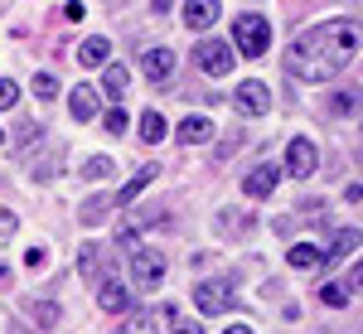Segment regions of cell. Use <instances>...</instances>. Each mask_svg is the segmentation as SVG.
I'll use <instances>...</instances> for the list:
<instances>
[{
    "mask_svg": "<svg viewBox=\"0 0 363 334\" xmlns=\"http://www.w3.org/2000/svg\"><path fill=\"white\" fill-rule=\"evenodd\" d=\"M359 39H363L359 25H349V20H330V25L306 29L286 49V73L301 78V83H330V78H339V68L354 58Z\"/></svg>",
    "mask_w": 363,
    "mask_h": 334,
    "instance_id": "1",
    "label": "cell"
},
{
    "mask_svg": "<svg viewBox=\"0 0 363 334\" xmlns=\"http://www.w3.org/2000/svg\"><path fill=\"white\" fill-rule=\"evenodd\" d=\"M233 49L242 58H262L272 49V25H267L262 15H252V10L238 15V20H233Z\"/></svg>",
    "mask_w": 363,
    "mask_h": 334,
    "instance_id": "2",
    "label": "cell"
},
{
    "mask_svg": "<svg viewBox=\"0 0 363 334\" xmlns=\"http://www.w3.org/2000/svg\"><path fill=\"white\" fill-rule=\"evenodd\" d=\"M194 58H199V68H203L208 78H228L233 63H238V49H233V44H218V39H203L194 49Z\"/></svg>",
    "mask_w": 363,
    "mask_h": 334,
    "instance_id": "3",
    "label": "cell"
},
{
    "mask_svg": "<svg viewBox=\"0 0 363 334\" xmlns=\"http://www.w3.org/2000/svg\"><path fill=\"white\" fill-rule=\"evenodd\" d=\"M194 306L203 310V315H223V310H233L238 301H233V286H223V281H199Z\"/></svg>",
    "mask_w": 363,
    "mask_h": 334,
    "instance_id": "4",
    "label": "cell"
},
{
    "mask_svg": "<svg viewBox=\"0 0 363 334\" xmlns=\"http://www.w3.org/2000/svg\"><path fill=\"white\" fill-rule=\"evenodd\" d=\"M131 281L145 286V291H155L165 281V257L160 252H131Z\"/></svg>",
    "mask_w": 363,
    "mask_h": 334,
    "instance_id": "5",
    "label": "cell"
},
{
    "mask_svg": "<svg viewBox=\"0 0 363 334\" xmlns=\"http://www.w3.org/2000/svg\"><path fill=\"white\" fill-rule=\"evenodd\" d=\"M315 165H320V150H315V140L296 136L291 145H286V169H291L296 179H306V174H315Z\"/></svg>",
    "mask_w": 363,
    "mask_h": 334,
    "instance_id": "6",
    "label": "cell"
},
{
    "mask_svg": "<svg viewBox=\"0 0 363 334\" xmlns=\"http://www.w3.org/2000/svg\"><path fill=\"white\" fill-rule=\"evenodd\" d=\"M233 97H238V107L247 111V116H267V107H272V92H267V83H257V78H242Z\"/></svg>",
    "mask_w": 363,
    "mask_h": 334,
    "instance_id": "7",
    "label": "cell"
},
{
    "mask_svg": "<svg viewBox=\"0 0 363 334\" xmlns=\"http://www.w3.org/2000/svg\"><path fill=\"white\" fill-rule=\"evenodd\" d=\"M218 15H223V5H218V0H189V5H184V25H189V29L218 25Z\"/></svg>",
    "mask_w": 363,
    "mask_h": 334,
    "instance_id": "8",
    "label": "cell"
},
{
    "mask_svg": "<svg viewBox=\"0 0 363 334\" xmlns=\"http://www.w3.org/2000/svg\"><path fill=\"white\" fill-rule=\"evenodd\" d=\"M272 189H277V165L247 169V179H242V194H247V199H267Z\"/></svg>",
    "mask_w": 363,
    "mask_h": 334,
    "instance_id": "9",
    "label": "cell"
},
{
    "mask_svg": "<svg viewBox=\"0 0 363 334\" xmlns=\"http://www.w3.org/2000/svg\"><path fill=\"white\" fill-rule=\"evenodd\" d=\"M97 306L107 310V315H121V310L131 306V291H126L121 281H102V291H97Z\"/></svg>",
    "mask_w": 363,
    "mask_h": 334,
    "instance_id": "10",
    "label": "cell"
},
{
    "mask_svg": "<svg viewBox=\"0 0 363 334\" xmlns=\"http://www.w3.org/2000/svg\"><path fill=\"white\" fill-rule=\"evenodd\" d=\"M169 73H174V49H145V78L165 83Z\"/></svg>",
    "mask_w": 363,
    "mask_h": 334,
    "instance_id": "11",
    "label": "cell"
},
{
    "mask_svg": "<svg viewBox=\"0 0 363 334\" xmlns=\"http://www.w3.org/2000/svg\"><path fill=\"white\" fill-rule=\"evenodd\" d=\"M179 140H184V145L213 140V121H208V116H184V121H179Z\"/></svg>",
    "mask_w": 363,
    "mask_h": 334,
    "instance_id": "12",
    "label": "cell"
},
{
    "mask_svg": "<svg viewBox=\"0 0 363 334\" xmlns=\"http://www.w3.org/2000/svg\"><path fill=\"white\" fill-rule=\"evenodd\" d=\"M68 107H73V116L78 121H92L97 116V87H73V97H68Z\"/></svg>",
    "mask_w": 363,
    "mask_h": 334,
    "instance_id": "13",
    "label": "cell"
},
{
    "mask_svg": "<svg viewBox=\"0 0 363 334\" xmlns=\"http://www.w3.org/2000/svg\"><path fill=\"white\" fill-rule=\"evenodd\" d=\"M150 179H155V165H140L136 174H131V184H126V189L116 194V208H126V204H136V199L145 194V184H150Z\"/></svg>",
    "mask_w": 363,
    "mask_h": 334,
    "instance_id": "14",
    "label": "cell"
},
{
    "mask_svg": "<svg viewBox=\"0 0 363 334\" xmlns=\"http://www.w3.org/2000/svg\"><path fill=\"white\" fill-rule=\"evenodd\" d=\"M107 58H112V44L107 39H83L78 44V63H87V68H102Z\"/></svg>",
    "mask_w": 363,
    "mask_h": 334,
    "instance_id": "15",
    "label": "cell"
},
{
    "mask_svg": "<svg viewBox=\"0 0 363 334\" xmlns=\"http://www.w3.org/2000/svg\"><path fill=\"white\" fill-rule=\"evenodd\" d=\"M330 111H335V116H354V111H363V87H344V92H335V97H330Z\"/></svg>",
    "mask_w": 363,
    "mask_h": 334,
    "instance_id": "16",
    "label": "cell"
},
{
    "mask_svg": "<svg viewBox=\"0 0 363 334\" xmlns=\"http://www.w3.org/2000/svg\"><path fill=\"white\" fill-rule=\"evenodd\" d=\"M286 262H291L296 272H310V267H320V262H325V252L310 247V243H296V247L286 252Z\"/></svg>",
    "mask_w": 363,
    "mask_h": 334,
    "instance_id": "17",
    "label": "cell"
},
{
    "mask_svg": "<svg viewBox=\"0 0 363 334\" xmlns=\"http://www.w3.org/2000/svg\"><path fill=\"white\" fill-rule=\"evenodd\" d=\"M359 243H363V233H359V228H344V233H335V243L325 247V257H330V262H339V257H349V252L359 247Z\"/></svg>",
    "mask_w": 363,
    "mask_h": 334,
    "instance_id": "18",
    "label": "cell"
},
{
    "mask_svg": "<svg viewBox=\"0 0 363 334\" xmlns=\"http://www.w3.org/2000/svg\"><path fill=\"white\" fill-rule=\"evenodd\" d=\"M126 83H131V78H126V68H121V63H107V73H102V92H107L112 102L126 92Z\"/></svg>",
    "mask_w": 363,
    "mask_h": 334,
    "instance_id": "19",
    "label": "cell"
},
{
    "mask_svg": "<svg viewBox=\"0 0 363 334\" xmlns=\"http://www.w3.org/2000/svg\"><path fill=\"white\" fill-rule=\"evenodd\" d=\"M140 140H145V145L165 140V116H160V111H145V116H140Z\"/></svg>",
    "mask_w": 363,
    "mask_h": 334,
    "instance_id": "20",
    "label": "cell"
},
{
    "mask_svg": "<svg viewBox=\"0 0 363 334\" xmlns=\"http://www.w3.org/2000/svg\"><path fill=\"white\" fill-rule=\"evenodd\" d=\"M160 325H169V334H199V325H194V320H179V310H174V306L160 310Z\"/></svg>",
    "mask_w": 363,
    "mask_h": 334,
    "instance_id": "21",
    "label": "cell"
},
{
    "mask_svg": "<svg viewBox=\"0 0 363 334\" xmlns=\"http://www.w3.org/2000/svg\"><path fill=\"white\" fill-rule=\"evenodd\" d=\"M320 301H325L330 310H344V306H349V286H339V281L320 286Z\"/></svg>",
    "mask_w": 363,
    "mask_h": 334,
    "instance_id": "22",
    "label": "cell"
},
{
    "mask_svg": "<svg viewBox=\"0 0 363 334\" xmlns=\"http://www.w3.org/2000/svg\"><path fill=\"white\" fill-rule=\"evenodd\" d=\"M112 169H116V160H112V155H92V160L83 165V174H87V179H107Z\"/></svg>",
    "mask_w": 363,
    "mask_h": 334,
    "instance_id": "23",
    "label": "cell"
},
{
    "mask_svg": "<svg viewBox=\"0 0 363 334\" xmlns=\"http://www.w3.org/2000/svg\"><path fill=\"white\" fill-rule=\"evenodd\" d=\"M34 325H39V330H54V325H58V306H49V301L34 306Z\"/></svg>",
    "mask_w": 363,
    "mask_h": 334,
    "instance_id": "24",
    "label": "cell"
},
{
    "mask_svg": "<svg viewBox=\"0 0 363 334\" xmlns=\"http://www.w3.org/2000/svg\"><path fill=\"white\" fill-rule=\"evenodd\" d=\"M15 102H20V83L0 78V111H5V107H15Z\"/></svg>",
    "mask_w": 363,
    "mask_h": 334,
    "instance_id": "25",
    "label": "cell"
},
{
    "mask_svg": "<svg viewBox=\"0 0 363 334\" xmlns=\"http://www.w3.org/2000/svg\"><path fill=\"white\" fill-rule=\"evenodd\" d=\"M112 334H155V325H150V320H121Z\"/></svg>",
    "mask_w": 363,
    "mask_h": 334,
    "instance_id": "26",
    "label": "cell"
},
{
    "mask_svg": "<svg viewBox=\"0 0 363 334\" xmlns=\"http://www.w3.org/2000/svg\"><path fill=\"white\" fill-rule=\"evenodd\" d=\"M34 92H39V97H54V92H58V78H54V73H39V78H34Z\"/></svg>",
    "mask_w": 363,
    "mask_h": 334,
    "instance_id": "27",
    "label": "cell"
},
{
    "mask_svg": "<svg viewBox=\"0 0 363 334\" xmlns=\"http://www.w3.org/2000/svg\"><path fill=\"white\" fill-rule=\"evenodd\" d=\"M126 126H131V121H126V111H121V107H112V111H107V131H112V136H121Z\"/></svg>",
    "mask_w": 363,
    "mask_h": 334,
    "instance_id": "28",
    "label": "cell"
},
{
    "mask_svg": "<svg viewBox=\"0 0 363 334\" xmlns=\"http://www.w3.org/2000/svg\"><path fill=\"white\" fill-rule=\"evenodd\" d=\"M10 233H15V213H10V208H0V238H10Z\"/></svg>",
    "mask_w": 363,
    "mask_h": 334,
    "instance_id": "29",
    "label": "cell"
},
{
    "mask_svg": "<svg viewBox=\"0 0 363 334\" xmlns=\"http://www.w3.org/2000/svg\"><path fill=\"white\" fill-rule=\"evenodd\" d=\"M349 291H363V262L354 267V272H349Z\"/></svg>",
    "mask_w": 363,
    "mask_h": 334,
    "instance_id": "30",
    "label": "cell"
},
{
    "mask_svg": "<svg viewBox=\"0 0 363 334\" xmlns=\"http://www.w3.org/2000/svg\"><path fill=\"white\" fill-rule=\"evenodd\" d=\"M223 334H252V330H247V325H228Z\"/></svg>",
    "mask_w": 363,
    "mask_h": 334,
    "instance_id": "31",
    "label": "cell"
},
{
    "mask_svg": "<svg viewBox=\"0 0 363 334\" xmlns=\"http://www.w3.org/2000/svg\"><path fill=\"white\" fill-rule=\"evenodd\" d=\"M0 145H5V131H0Z\"/></svg>",
    "mask_w": 363,
    "mask_h": 334,
    "instance_id": "32",
    "label": "cell"
}]
</instances>
